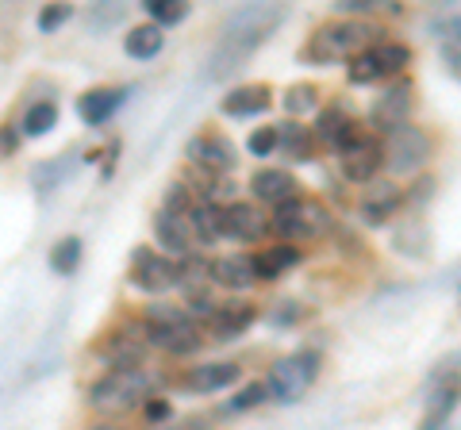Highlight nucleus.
<instances>
[{"instance_id":"obj_32","label":"nucleus","mask_w":461,"mask_h":430,"mask_svg":"<svg viewBox=\"0 0 461 430\" xmlns=\"http://www.w3.org/2000/svg\"><path fill=\"white\" fill-rule=\"evenodd\" d=\"M346 81H350V85H377V81H384L377 58H373V47L366 54H357V58L346 62Z\"/></svg>"},{"instance_id":"obj_30","label":"nucleus","mask_w":461,"mask_h":430,"mask_svg":"<svg viewBox=\"0 0 461 430\" xmlns=\"http://www.w3.org/2000/svg\"><path fill=\"white\" fill-rule=\"evenodd\" d=\"M285 108H288V116H293V120L308 116V112H320V89L308 85V81L288 85V89H285Z\"/></svg>"},{"instance_id":"obj_11","label":"nucleus","mask_w":461,"mask_h":430,"mask_svg":"<svg viewBox=\"0 0 461 430\" xmlns=\"http://www.w3.org/2000/svg\"><path fill=\"white\" fill-rule=\"evenodd\" d=\"M185 157H189V162H193L204 177H215V181H220L223 174H230V169H235V162H239L235 142H230L227 135H220V131L193 135L189 147H185Z\"/></svg>"},{"instance_id":"obj_26","label":"nucleus","mask_w":461,"mask_h":430,"mask_svg":"<svg viewBox=\"0 0 461 430\" xmlns=\"http://www.w3.org/2000/svg\"><path fill=\"white\" fill-rule=\"evenodd\" d=\"M373 58L381 66V77H403V69L411 66V47L408 42H396V39H381L377 47H373Z\"/></svg>"},{"instance_id":"obj_35","label":"nucleus","mask_w":461,"mask_h":430,"mask_svg":"<svg viewBox=\"0 0 461 430\" xmlns=\"http://www.w3.org/2000/svg\"><path fill=\"white\" fill-rule=\"evenodd\" d=\"M69 16H74V8H69V4H50V8H42L39 12V31H58V27H62Z\"/></svg>"},{"instance_id":"obj_9","label":"nucleus","mask_w":461,"mask_h":430,"mask_svg":"<svg viewBox=\"0 0 461 430\" xmlns=\"http://www.w3.org/2000/svg\"><path fill=\"white\" fill-rule=\"evenodd\" d=\"M411 108H415V85H411L408 77L393 81L377 100H373V108H369V127H373V135L384 139V135H393L396 127L411 123Z\"/></svg>"},{"instance_id":"obj_22","label":"nucleus","mask_w":461,"mask_h":430,"mask_svg":"<svg viewBox=\"0 0 461 430\" xmlns=\"http://www.w3.org/2000/svg\"><path fill=\"white\" fill-rule=\"evenodd\" d=\"M123 96H127V89H89V93H81L77 96V116H81V123L85 127H100V123H108L112 116H115V108L123 104Z\"/></svg>"},{"instance_id":"obj_13","label":"nucleus","mask_w":461,"mask_h":430,"mask_svg":"<svg viewBox=\"0 0 461 430\" xmlns=\"http://www.w3.org/2000/svg\"><path fill=\"white\" fill-rule=\"evenodd\" d=\"M220 227L223 238L230 242H262L269 235V215L254 200H230V204H223Z\"/></svg>"},{"instance_id":"obj_25","label":"nucleus","mask_w":461,"mask_h":430,"mask_svg":"<svg viewBox=\"0 0 461 430\" xmlns=\"http://www.w3.org/2000/svg\"><path fill=\"white\" fill-rule=\"evenodd\" d=\"M162 47H166V31L162 27H154V23H139V27H131V31L123 35V50H127V58H135V62L158 58Z\"/></svg>"},{"instance_id":"obj_38","label":"nucleus","mask_w":461,"mask_h":430,"mask_svg":"<svg viewBox=\"0 0 461 430\" xmlns=\"http://www.w3.org/2000/svg\"><path fill=\"white\" fill-rule=\"evenodd\" d=\"M435 31L446 39V47L450 50H461V16H446L435 23Z\"/></svg>"},{"instance_id":"obj_39","label":"nucleus","mask_w":461,"mask_h":430,"mask_svg":"<svg viewBox=\"0 0 461 430\" xmlns=\"http://www.w3.org/2000/svg\"><path fill=\"white\" fill-rule=\"evenodd\" d=\"M442 62H446V69H450V74L461 81V50H450V47H446V50H442Z\"/></svg>"},{"instance_id":"obj_5","label":"nucleus","mask_w":461,"mask_h":430,"mask_svg":"<svg viewBox=\"0 0 461 430\" xmlns=\"http://www.w3.org/2000/svg\"><path fill=\"white\" fill-rule=\"evenodd\" d=\"M320 372H323V354L320 350H296V354L277 357L266 372L269 399H277V404H300V399L315 389Z\"/></svg>"},{"instance_id":"obj_33","label":"nucleus","mask_w":461,"mask_h":430,"mask_svg":"<svg viewBox=\"0 0 461 430\" xmlns=\"http://www.w3.org/2000/svg\"><path fill=\"white\" fill-rule=\"evenodd\" d=\"M269 399V389L262 381H250L247 389H239L235 396H230V404H227V415H247V411H254L258 404H266Z\"/></svg>"},{"instance_id":"obj_27","label":"nucleus","mask_w":461,"mask_h":430,"mask_svg":"<svg viewBox=\"0 0 461 430\" xmlns=\"http://www.w3.org/2000/svg\"><path fill=\"white\" fill-rule=\"evenodd\" d=\"M81 238L77 235H66V238H58L54 242V250L47 254V262L58 277H74L77 273V265H81Z\"/></svg>"},{"instance_id":"obj_16","label":"nucleus","mask_w":461,"mask_h":430,"mask_svg":"<svg viewBox=\"0 0 461 430\" xmlns=\"http://www.w3.org/2000/svg\"><path fill=\"white\" fill-rule=\"evenodd\" d=\"M212 284H215V289H227V292H247V289H254V284H262V281H258L254 254L212 257Z\"/></svg>"},{"instance_id":"obj_18","label":"nucleus","mask_w":461,"mask_h":430,"mask_svg":"<svg viewBox=\"0 0 461 430\" xmlns=\"http://www.w3.org/2000/svg\"><path fill=\"white\" fill-rule=\"evenodd\" d=\"M400 204H403V189H400V184L377 177L373 184H366L362 200H357V215H362L369 227H377L384 219H393V215L400 211Z\"/></svg>"},{"instance_id":"obj_12","label":"nucleus","mask_w":461,"mask_h":430,"mask_svg":"<svg viewBox=\"0 0 461 430\" xmlns=\"http://www.w3.org/2000/svg\"><path fill=\"white\" fill-rule=\"evenodd\" d=\"M258 311H262V308L250 304V300H227V304H220L212 319L204 323L208 346H223V342L242 338L258 323Z\"/></svg>"},{"instance_id":"obj_31","label":"nucleus","mask_w":461,"mask_h":430,"mask_svg":"<svg viewBox=\"0 0 461 430\" xmlns=\"http://www.w3.org/2000/svg\"><path fill=\"white\" fill-rule=\"evenodd\" d=\"M142 12L150 16L154 27H162L166 31V27H177L185 16H189V4H185V0H147Z\"/></svg>"},{"instance_id":"obj_7","label":"nucleus","mask_w":461,"mask_h":430,"mask_svg":"<svg viewBox=\"0 0 461 430\" xmlns=\"http://www.w3.org/2000/svg\"><path fill=\"white\" fill-rule=\"evenodd\" d=\"M381 147H384V169L393 177H423V169L435 157V139L420 123L396 127L393 135L381 139Z\"/></svg>"},{"instance_id":"obj_40","label":"nucleus","mask_w":461,"mask_h":430,"mask_svg":"<svg viewBox=\"0 0 461 430\" xmlns=\"http://www.w3.org/2000/svg\"><path fill=\"white\" fill-rule=\"evenodd\" d=\"M89 430H123V426L112 423V419H96V423H89Z\"/></svg>"},{"instance_id":"obj_37","label":"nucleus","mask_w":461,"mask_h":430,"mask_svg":"<svg viewBox=\"0 0 461 430\" xmlns=\"http://www.w3.org/2000/svg\"><path fill=\"white\" fill-rule=\"evenodd\" d=\"M304 304H296V300H285V304H277V308H273V315H269V319L273 323H277V327H288V323H304Z\"/></svg>"},{"instance_id":"obj_41","label":"nucleus","mask_w":461,"mask_h":430,"mask_svg":"<svg viewBox=\"0 0 461 430\" xmlns=\"http://www.w3.org/2000/svg\"><path fill=\"white\" fill-rule=\"evenodd\" d=\"M166 430H189V426H166Z\"/></svg>"},{"instance_id":"obj_36","label":"nucleus","mask_w":461,"mask_h":430,"mask_svg":"<svg viewBox=\"0 0 461 430\" xmlns=\"http://www.w3.org/2000/svg\"><path fill=\"white\" fill-rule=\"evenodd\" d=\"M139 411H142V419L154 423V426L173 419V404H169V399H162V396H150V399H147V404H142Z\"/></svg>"},{"instance_id":"obj_29","label":"nucleus","mask_w":461,"mask_h":430,"mask_svg":"<svg viewBox=\"0 0 461 430\" xmlns=\"http://www.w3.org/2000/svg\"><path fill=\"white\" fill-rule=\"evenodd\" d=\"M457 399H461V381H454V384H450V389H446L442 396H435V404H430V411L423 415L420 430H442V426H446V419H450V415H454Z\"/></svg>"},{"instance_id":"obj_17","label":"nucleus","mask_w":461,"mask_h":430,"mask_svg":"<svg viewBox=\"0 0 461 430\" xmlns=\"http://www.w3.org/2000/svg\"><path fill=\"white\" fill-rule=\"evenodd\" d=\"M154 238H158V250L173 262H185L193 254V231H189V215H173V211H158L154 215Z\"/></svg>"},{"instance_id":"obj_15","label":"nucleus","mask_w":461,"mask_h":430,"mask_svg":"<svg viewBox=\"0 0 461 430\" xmlns=\"http://www.w3.org/2000/svg\"><path fill=\"white\" fill-rule=\"evenodd\" d=\"M312 135H315V142H323V147H330V150L339 154L346 142L362 135V123H357L342 104H323V108H320V116H315Z\"/></svg>"},{"instance_id":"obj_20","label":"nucleus","mask_w":461,"mask_h":430,"mask_svg":"<svg viewBox=\"0 0 461 430\" xmlns=\"http://www.w3.org/2000/svg\"><path fill=\"white\" fill-rule=\"evenodd\" d=\"M273 104V89L269 85H239L220 100V112L230 120H250V116H262Z\"/></svg>"},{"instance_id":"obj_23","label":"nucleus","mask_w":461,"mask_h":430,"mask_svg":"<svg viewBox=\"0 0 461 430\" xmlns=\"http://www.w3.org/2000/svg\"><path fill=\"white\" fill-rule=\"evenodd\" d=\"M315 135H312V127H304L300 120H288V123H277V150L288 157V162H296V166H304L315 157Z\"/></svg>"},{"instance_id":"obj_28","label":"nucleus","mask_w":461,"mask_h":430,"mask_svg":"<svg viewBox=\"0 0 461 430\" xmlns=\"http://www.w3.org/2000/svg\"><path fill=\"white\" fill-rule=\"evenodd\" d=\"M20 127H23L27 139H39V135L54 131V127H58V104H54V100H35V104L23 112Z\"/></svg>"},{"instance_id":"obj_19","label":"nucleus","mask_w":461,"mask_h":430,"mask_svg":"<svg viewBox=\"0 0 461 430\" xmlns=\"http://www.w3.org/2000/svg\"><path fill=\"white\" fill-rule=\"evenodd\" d=\"M239 365L235 362H208V365H193L189 372L181 377L185 392L193 396H212V392H223L230 384H239Z\"/></svg>"},{"instance_id":"obj_10","label":"nucleus","mask_w":461,"mask_h":430,"mask_svg":"<svg viewBox=\"0 0 461 430\" xmlns=\"http://www.w3.org/2000/svg\"><path fill=\"white\" fill-rule=\"evenodd\" d=\"M339 169L350 184H373L384 169V147L373 131H362L339 150Z\"/></svg>"},{"instance_id":"obj_4","label":"nucleus","mask_w":461,"mask_h":430,"mask_svg":"<svg viewBox=\"0 0 461 430\" xmlns=\"http://www.w3.org/2000/svg\"><path fill=\"white\" fill-rule=\"evenodd\" d=\"M381 42V27L369 20H330L323 27H315L312 42L304 47V58L312 62H350L357 54H366L369 47Z\"/></svg>"},{"instance_id":"obj_21","label":"nucleus","mask_w":461,"mask_h":430,"mask_svg":"<svg viewBox=\"0 0 461 430\" xmlns=\"http://www.w3.org/2000/svg\"><path fill=\"white\" fill-rule=\"evenodd\" d=\"M300 262H304V250L293 246V242H273V246H266V250H258V254H254L258 281H262V284L285 277L288 269H296Z\"/></svg>"},{"instance_id":"obj_6","label":"nucleus","mask_w":461,"mask_h":430,"mask_svg":"<svg viewBox=\"0 0 461 430\" xmlns=\"http://www.w3.org/2000/svg\"><path fill=\"white\" fill-rule=\"evenodd\" d=\"M335 231V219H330V211L323 200H312V196H296L288 200L285 208L273 211L269 219V235H277L281 242H315V238H327Z\"/></svg>"},{"instance_id":"obj_24","label":"nucleus","mask_w":461,"mask_h":430,"mask_svg":"<svg viewBox=\"0 0 461 430\" xmlns=\"http://www.w3.org/2000/svg\"><path fill=\"white\" fill-rule=\"evenodd\" d=\"M220 215H223L220 200H196V204H193V211H189V231H193L196 246H215V242H223Z\"/></svg>"},{"instance_id":"obj_2","label":"nucleus","mask_w":461,"mask_h":430,"mask_svg":"<svg viewBox=\"0 0 461 430\" xmlns=\"http://www.w3.org/2000/svg\"><path fill=\"white\" fill-rule=\"evenodd\" d=\"M162 384V372L158 369H108L93 389H89V408L100 419H120L127 411H139L147 399L158 392Z\"/></svg>"},{"instance_id":"obj_14","label":"nucleus","mask_w":461,"mask_h":430,"mask_svg":"<svg viewBox=\"0 0 461 430\" xmlns=\"http://www.w3.org/2000/svg\"><path fill=\"white\" fill-rule=\"evenodd\" d=\"M250 196H254V204L277 211L288 204V200H296L304 193H300V181L288 174V169H258L250 177Z\"/></svg>"},{"instance_id":"obj_8","label":"nucleus","mask_w":461,"mask_h":430,"mask_svg":"<svg viewBox=\"0 0 461 430\" xmlns=\"http://www.w3.org/2000/svg\"><path fill=\"white\" fill-rule=\"evenodd\" d=\"M127 281H131L139 292H147V296H162V292H173L181 284V269L162 250L139 246L131 254V273H127Z\"/></svg>"},{"instance_id":"obj_34","label":"nucleus","mask_w":461,"mask_h":430,"mask_svg":"<svg viewBox=\"0 0 461 430\" xmlns=\"http://www.w3.org/2000/svg\"><path fill=\"white\" fill-rule=\"evenodd\" d=\"M247 150H250L254 157H269L273 150H277V123L258 127V131L247 139Z\"/></svg>"},{"instance_id":"obj_3","label":"nucleus","mask_w":461,"mask_h":430,"mask_svg":"<svg viewBox=\"0 0 461 430\" xmlns=\"http://www.w3.org/2000/svg\"><path fill=\"white\" fill-rule=\"evenodd\" d=\"M139 323H142V335H147V346L162 350L169 357H189L200 346H208L204 327H200L193 315L185 308H177V304H150V308H142Z\"/></svg>"},{"instance_id":"obj_1","label":"nucleus","mask_w":461,"mask_h":430,"mask_svg":"<svg viewBox=\"0 0 461 430\" xmlns=\"http://www.w3.org/2000/svg\"><path fill=\"white\" fill-rule=\"evenodd\" d=\"M281 23L277 8H242L230 16V23L223 27L220 42H215L212 58H208V77L220 81L227 74H235L250 62V54L269 39V31Z\"/></svg>"}]
</instances>
